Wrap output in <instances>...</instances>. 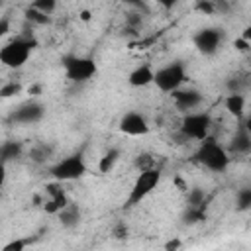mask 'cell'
Segmentation results:
<instances>
[{"instance_id": "9c48e42d", "label": "cell", "mask_w": 251, "mask_h": 251, "mask_svg": "<svg viewBox=\"0 0 251 251\" xmlns=\"http://www.w3.org/2000/svg\"><path fill=\"white\" fill-rule=\"evenodd\" d=\"M118 129L124 133V135H129V137H141V135H147L151 131V126L147 122V118L141 114V112H126L120 122H118Z\"/></svg>"}, {"instance_id": "d4e9b609", "label": "cell", "mask_w": 251, "mask_h": 251, "mask_svg": "<svg viewBox=\"0 0 251 251\" xmlns=\"http://www.w3.org/2000/svg\"><path fill=\"white\" fill-rule=\"evenodd\" d=\"M29 243H31V239H25V237H22V239H14V241L6 243V245L2 247V251H24Z\"/></svg>"}, {"instance_id": "4fadbf2b", "label": "cell", "mask_w": 251, "mask_h": 251, "mask_svg": "<svg viewBox=\"0 0 251 251\" xmlns=\"http://www.w3.org/2000/svg\"><path fill=\"white\" fill-rule=\"evenodd\" d=\"M227 151L231 155H247L251 151V131H247V127L243 124H239V127L231 135Z\"/></svg>"}, {"instance_id": "484cf974", "label": "cell", "mask_w": 251, "mask_h": 251, "mask_svg": "<svg viewBox=\"0 0 251 251\" xmlns=\"http://www.w3.org/2000/svg\"><path fill=\"white\" fill-rule=\"evenodd\" d=\"M135 167H137L139 171H143V169H149V167H155V163H153V157H151V155H147V153H141V155L135 159Z\"/></svg>"}, {"instance_id": "6da1fadb", "label": "cell", "mask_w": 251, "mask_h": 251, "mask_svg": "<svg viewBox=\"0 0 251 251\" xmlns=\"http://www.w3.org/2000/svg\"><path fill=\"white\" fill-rule=\"evenodd\" d=\"M229 155L231 153L224 145H220L214 137H206L204 141H200L192 159L212 173H224L229 167Z\"/></svg>"}, {"instance_id": "f1b7e54d", "label": "cell", "mask_w": 251, "mask_h": 251, "mask_svg": "<svg viewBox=\"0 0 251 251\" xmlns=\"http://www.w3.org/2000/svg\"><path fill=\"white\" fill-rule=\"evenodd\" d=\"M8 31H10V18L2 16V20H0V37H4Z\"/></svg>"}, {"instance_id": "2e32d148", "label": "cell", "mask_w": 251, "mask_h": 251, "mask_svg": "<svg viewBox=\"0 0 251 251\" xmlns=\"http://www.w3.org/2000/svg\"><path fill=\"white\" fill-rule=\"evenodd\" d=\"M80 208L75 204V202H69L59 214H57V220H59V224H61V227H65V229H73V227H76L78 224H80Z\"/></svg>"}, {"instance_id": "8fae6325", "label": "cell", "mask_w": 251, "mask_h": 251, "mask_svg": "<svg viewBox=\"0 0 251 251\" xmlns=\"http://www.w3.org/2000/svg\"><path fill=\"white\" fill-rule=\"evenodd\" d=\"M171 98H173V102H175V106L180 110V112H192V110H196L202 102H204V94L200 92V90H196V88H178V90H175V92H171Z\"/></svg>"}, {"instance_id": "ffe728a7", "label": "cell", "mask_w": 251, "mask_h": 251, "mask_svg": "<svg viewBox=\"0 0 251 251\" xmlns=\"http://www.w3.org/2000/svg\"><path fill=\"white\" fill-rule=\"evenodd\" d=\"M235 210L237 212L251 210V186H243L235 192Z\"/></svg>"}, {"instance_id": "d6986e66", "label": "cell", "mask_w": 251, "mask_h": 251, "mask_svg": "<svg viewBox=\"0 0 251 251\" xmlns=\"http://www.w3.org/2000/svg\"><path fill=\"white\" fill-rule=\"evenodd\" d=\"M22 151H24V145H22L20 141H14V139H10V141H4V143H2V147H0L2 163L6 165V163H10V161L18 159V157L22 155Z\"/></svg>"}, {"instance_id": "ba28073f", "label": "cell", "mask_w": 251, "mask_h": 251, "mask_svg": "<svg viewBox=\"0 0 251 251\" xmlns=\"http://www.w3.org/2000/svg\"><path fill=\"white\" fill-rule=\"evenodd\" d=\"M224 37H226V33H224L222 27H200L192 35V43L202 55L212 57L220 51V47L224 43Z\"/></svg>"}, {"instance_id": "9a60e30c", "label": "cell", "mask_w": 251, "mask_h": 251, "mask_svg": "<svg viewBox=\"0 0 251 251\" xmlns=\"http://www.w3.org/2000/svg\"><path fill=\"white\" fill-rule=\"evenodd\" d=\"M194 10L204 16H216V14H227L231 6L227 0H196Z\"/></svg>"}, {"instance_id": "3957f363", "label": "cell", "mask_w": 251, "mask_h": 251, "mask_svg": "<svg viewBox=\"0 0 251 251\" xmlns=\"http://www.w3.org/2000/svg\"><path fill=\"white\" fill-rule=\"evenodd\" d=\"M161 182V169L157 167H149L139 171V175L135 176L126 200H124V208H133L137 204H141Z\"/></svg>"}, {"instance_id": "30bf717a", "label": "cell", "mask_w": 251, "mask_h": 251, "mask_svg": "<svg viewBox=\"0 0 251 251\" xmlns=\"http://www.w3.org/2000/svg\"><path fill=\"white\" fill-rule=\"evenodd\" d=\"M43 116H45V106L31 100V102H25V104L18 106L10 114V122H14L18 126H33V124L41 122Z\"/></svg>"}, {"instance_id": "83f0119b", "label": "cell", "mask_w": 251, "mask_h": 251, "mask_svg": "<svg viewBox=\"0 0 251 251\" xmlns=\"http://www.w3.org/2000/svg\"><path fill=\"white\" fill-rule=\"evenodd\" d=\"M116 2H122V4H127V6H131V8H137V10L147 12V4H145V0H116Z\"/></svg>"}, {"instance_id": "cb8c5ba5", "label": "cell", "mask_w": 251, "mask_h": 251, "mask_svg": "<svg viewBox=\"0 0 251 251\" xmlns=\"http://www.w3.org/2000/svg\"><path fill=\"white\" fill-rule=\"evenodd\" d=\"M20 92H22V86H20L18 82H14V80L2 84V88H0V96H2V98H12V96H16V94H20Z\"/></svg>"}, {"instance_id": "603a6c76", "label": "cell", "mask_w": 251, "mask_h": 251, "mask_svg": "<svg viewBox=\"0 0 251 251\" xmlns=\"http://www.w3.org/2000/svg\"><path fill=\"white\" fill-rule=\"evenodd\" d=\"M29 6L39 10V12H43V14H47V16H51L57 10V0H31Z\"/></svg>"}, {"instance_id": "7c38bea8", "label": "cell", "mask_w": 251, "mask_h": 251, "mask_svg": "<svg viewBox=\"0 0 251 251\" xmlns=\"http://www.w3.org/2000/svg\"><path fill=\"white\" fill-rule=\"evenodd\" d=\"M45 192H47V200H45V206H43V210L47 212V214H53V216H57L71 200H69V196H67V192L63 190V186H61V180H55V182H49L47 186H45Z\"/></svg>"}, {"instance_id": "8992f818", "label": "cell", "mask_w": 251, "mask_h": 251, "mask_svg": "<svg viewBox=\"0 0 251 251\" xmlns=\"http://www.w3.org/2000/svg\"><path fill=\"white\" fill-rule=\"evenodd\" d=\"M184 82H186V67H184L182 61H171L165 67L155 71L153 84L165 94H171V92L178 90Z\"/></svg>"}, {"instance_id": "d6a6232c", "label": "cell", "mask_w": 251, "mask_h": 251, "mask_svg": "<svg viewBox=\"0 0 251 251\" xmlns=\"http://www.w3.org/2000/svg\"><path fill=\"white\" fill-rule=\"evenodd\" d=\"M90 16H92V14H90V10H82V12L78 14V18H80L82 22H88V20H90Z\"/></svg>"}, {"instance_id": "4316f807", "label": "cell", "mask_w": 251, "mask_h": 251, "mask_svg": "<svg viewBox=\"0 0 251 251\" xmlns=\"http://www.w3.org/2000/svg\"><path fill=\"white\" fill-rule=\"evenodd\" d=\"M233 47H235L239 53H247V51L251 49V43H249V41H245L243 37H237V39L233 41Z\"/></svg>"}, {"instance_id": "7402d4cb", "label": "cell", "mask_w": 251, "mask_h": 251, "mask_svg": "<svg viewBox=\"0 0 251 251\" xmlns=\"http://www.w3.org/2000/svg\"><path fill=\"white\" fill-rule=\"evenodd\" d=\"M24 16H25V20H27V22H31V24H37V25H47V24L51 22V16H47V14L39 12V10L31 8V6H29V8H25Z\"/></svg>"}, {"instance_id": "1f68e13d", "label": "cell", "mask_w": 251, "mask_h": 251, "mask_svg": "<svg viewBox=\"0 0 251 251\" xmlns=\"http://www.w3.org/2000/svg\"><path fill=\"white\" fill-rule=\"evenodd\" d=\"M27 92H29V94H33V96H37V94L41 92V84H33V86H29V88H27Z\"/></svg>"}, {"instance_id": "5b68a950", "label": "cell", "mask_w": 251, "mask_h": 251, "mask_svg": "<svg viewBox=\"0 0 251 251\" xmlns=\"http://www.w3.org/2000/svg\"><path fill=\"white\" fill-rule=\"evenodd\" d=\"M86 173H88V165H86V159H84V155L80 151L73 153V155H67V157L59 159L55 165L49 167V175L55 180H61V182L78 180Z\"/></svg>"}, {"instance_id": "277c9868", "label": "cell", "mask_w": 251, "mask_h": 251, "mask_svg": "<svg viewBox=\"0 0 251 251\" xmlns=\"http://www.w3.org/2000/svg\"><path fill=\"white\" fill-rule=\"evenodd\" d=\"M61 65H63L65 76L71 82H86L98 75L96 61L92 57H86V55H73V53L63 55Z\"/></svg>"}, {"instance_id": "52a82bcc", "label": "cell", "mask_w": 251, "mask_h": 251, "mask_svg": "<svg viewBox=\"0 0 251 251\" xmlns=\"http://www.w3.org/2000/svg\"><path fill=\"white\" fill-rule=\"evenodd\" d=\"M180 133L186 137V139H194V141H204L206 137H210V129H212V116L204 110L196 112H186L180 120V126H178Z\"/></svg>"}, {"instance_id": "7a4b0ae2", "label": "cell", "mask_w": 251, "mask_h": 251, "mask_svg": "<svg viewBox=\"0 0 251 251\" xmlns=\"http://www.w3.org/2000/svg\"><path fill=\"white\" fill-rule=\"evenodd\" d=\"M35 47H37L35 37L18 35L0 49V63L8 69H22L29 61V55Z\"/></svg>"}, {"instance_id": "4dcf8cb0", "label": "cell", "mask_w": 251, "mask_h": 251, "mask_svg": "<svg viewBox=\"0 0 251 251\" xmlns=\"http://www.w3.org/2000/svg\"><path fill=\"white\" fill-rule=\"evenodd\" d=\"M239 37H243L245 41H249L251 43V25H245L243 29H241V35Z\"/></svg>"}, {"instance_id": "f546056e", "label": "cell", "mask_w": 251, "mask_h": 251, "mask_svg": "<svg viewBox=\"0 0 251 251\" xmlns=\"http://www.w3.org/2000/svg\"><path fill=\"white\" fill-rule=\"evenodd\" d=\"M155 2H157L161 8H165V10H173L180 0H155Z\"/></svg>"}, {"instance_id": "ac0fdd59", "label": "cell", "mask_w": 251, "mask_h": 251, "mask_svg": "<svg viewBox=\"0 0 251 251\" xmlns=\"http://www.w3.org/2000/svg\"><path fill=\"white\" fill-rule=\"evenodd\" d=\"M120 155H122V151H120L118 147H110V149L98 159V173H100V175L112 173L114 167H116L118 161H120Z\"/></svg>"}, {"instance_id": "836d02e7", "label": "cell", "mask_w": 251, "mask_h": 251, "mask_svg": "<svg viewBox=\"0 0 251 251\" xmlns=\"http://www.w3.org/2000/svg\"><path fill=\"white\" fill-rule=\"evenodd\" d=\"M241 124L247 127V131H251V116H247V118H243L241 120Z\"/></svg>"}, {"instance_id": "44dd1931", "label": "cell", "mask_w": 251, "mask_h": 251, "mask_svg": "<svg viewBox=\"0 0 251 251\" xmlns=\"http://www.w3.org/2000/svg\"><path fill=\"white\" fill-rule=\"evenodd\" d=\"M186 204L190 208H204V204H206V192L202 188H198V186L190 188L188 194H186Z\"/></svg>"}, {"instance_id": "5bb4252c", "label": "cell", "mask_w": 251, "mask_h": 251, "mask_svg": "<svg viewBox=\"0 0 251 251\" xmlns=\"http://www.w3.org/2000/svg\"><path fill=\"white\" fill-rule=\"evenodd\" d=\"M153 80H155V69H153L149 63L137 65V67L127 75V82H129V86H133V88L149 86V84H153Z\"/></svg>"}, {"instance_id": "e0dca14e", "label": "cell", "mask_w": 251, "mask_h": 251, "mask_svg": "<svg viewBox=\"0 0 251 251\" xmlns=\"http://www.w3.org/2000/svg\"><path fill=\"white\" fill-rule=\"evenodd\" d=\"M245 96L243 92H227L226 100H224V106L226 110L235 118V120H243V114H245Z\"/></svg>"}]
</instances>
